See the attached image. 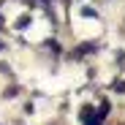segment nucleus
Masks as SVG:
<instances>
[{
  "mask_svg": "<svg viewBox=\"0 0 125 125\" xmlns=\"http://www.w3.org/2000/svg\"><path fill=\"white\" fill-rule=\"evenodd\" d=\"M93 114H95L93 109H84V114H82V120H84V125H101V122H98V117H101V114H98V117H93Z\"/></svg>",
  "mask_w": 125,
  "mask_h": 125,
  "instance_id": "nucleus-1",
  "label": "nucleus"
},
{
  "mask_svg": "<svg viewBox=\"0 0 125 125\" xmlns=\"http://www.w3.org/2000/svg\"><path fill=\"white\" fill-rule=\"evenodd\" d=\"M0 49H3V44H0Z\"/></svg>",
  "mask_w": 125,
  "mask_h": 125,
  "instance_id": "nucleus-2",
  "label": "nucleus"
}]
</instances>
